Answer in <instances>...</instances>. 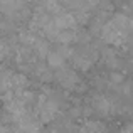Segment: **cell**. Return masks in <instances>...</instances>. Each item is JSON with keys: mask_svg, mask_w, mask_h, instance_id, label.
<instances>
[{"mask_svg": "<svg viewBox=\"0 0 133 133\" xmlns=\"http://www.w3.org/2000/svg\"><path fill=\"white\" fill-rule=\"evenodd\" d=\"M2 72H3V69H2V66H0V78H2Z\"/></svg>", "mask_w": 133, "mask_h": 133, "instance_id": "5b68a950", "label": "cell"}, {"mask_svg": "<svg viewBox=\"0 0 133 133\" xmlns=\"http://www.w3.org/2000/svg\"><path fill=\"white\" fill-rule=\"evenodd\" d=\"M7 51H9V47H7V45L0 41V59H3L7 56Z\"/></svg>", "mask_w": 133, "mask_h": 133, "instance_id": "7a4b0ae2", "label": "cell"}, {"mask_svg": "<svg viewBox=\"0 0 133 133\" xmlns=\"http://www.w3.org/2000/svg\"><path fill=\"white\" fill-rule=\"evenodd\" d=\"M25 10L24 0H0V12L10 19H20Z\"/></svg>", "mask_w": 133, "mask_h": 133, "instance_id": "6da1fadb", "label": "cell"}, {"mask_svg": "<svg viewBox=\"0 0 133 133\" xmlns=\"http://www.w3.org/2000/svg\"><path fill=\"white\" fill-rule=\"evenodd\" d=\"M0 133H10V130L7 127H2V125H0Z\"/></svg>", "mask_w": 133, "mask_h": 133, "instance_id": "3957f363", "label": "cell"}, {"mask_svg": "<svg viewBox=\"0 0 133 133\" xmlns=\"http://www.w3.org/2000/svg\"><path fill=\"white\" fill-rule=\"evenodd\" d=\"M0 29H2V12H0Z\"/></svg>", "mask_w": 133, "mask_h": 133, "instance_id": "277c9868", "label": "cell"}]
</instances>
